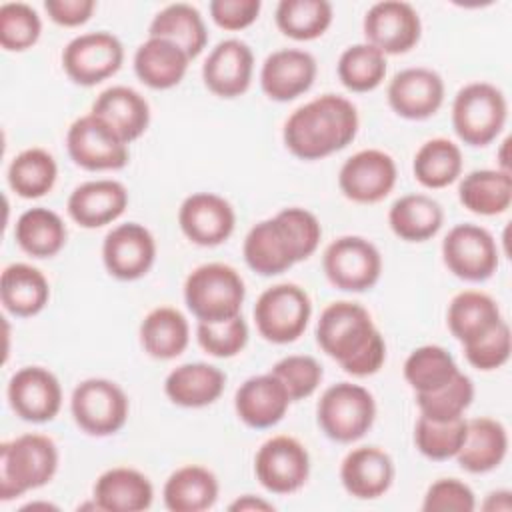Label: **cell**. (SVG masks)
<instances>
[{"instance_id": "6da1fadb", "label": "cell", "mask_w": 512, "mask_h": 512, "mask_svg": "<svg viewBox=\"0 0 512 512\" xmlns=\"http://www.w3.org/2000/svg\"><path fill=\"white\" fill-rule=\"evenodd\" d=\"M316 342L344 372L358 378L378 372L386 358L384 338L368 310L348 300L332 302L322 310L316 324Z\"/></svg>"}, {"instance_id": "7a4b0ae2", "label": "cell", "mask_w": 512, "mask_h": 512, "mask_svg": "<svg viewBox=\"0 0 512 512\" xmlns=\"http://www.w3.org/2000/svg\"><path fill=\"white\" fill-rule=\"evenodd\" d=\"M358 132L354 104L338 94H322L296 108L284 124V144L300 160H320L346 148Z\"/></svg>"}, {"instance_id": "3957f363", "label": "cell", "mask_w": 512, "mask_h": 512, "mask_svg": "<svg viewBox=\"0 0 512 512\" xmlns=\"http://www.w3.org/2000/svg\"><path fill=\"white\" fill-rule=\"evenodd\" d=\"M58 468V448L44 434H22L0 446V498L12 500L48 484Z\"/></svg>"}, {"instance_id": "277c9868", "label": "cell", "mask_w": 512, "mask_h": 512, "mask_svg": "<svg viewBox=\"0 0 512 512\" xmlns=\"http://www.w3.org/2000/svg\"><path fill=\"white\" fill-rule=\"evenodd\" d=\"M246 296L242 276L228 264L194 268L184 282V300L198 322H220L240 314Z\"/></svg>"}, {"instance_id": "5b68a950", "label": "cell", "mask_w": 512, "mask_h": 512, "mask_svg": "<svg viewBox=\"0 0 512 512\" xmlns=\"http://www.w3.org/2000/svg\"><path fill=\"white\" fill-rule=\"evenodd\" d=\"M322 432L340 444L360 440L374 424V396L360 384L338 382L324 390L316 408Z\"/></svg>"}, {"instance_id": "8992f818", "label": "cell", "mask_w": 512, "mask_h": 512, "mask_svg": "<svg viewBox=\"0 0 512 512\" xmlns=\"http://www.w3.org/2000/svg\"><path fill=\"white\" fill-rule=\"evenodd\" d=\"M508 104L504 94L488 82H472L458 90L452 104V126L468 146H486L502 132Z\"/></svg>"}, {"instance_id": "52a82bcc", "label": "cell", "mask_w": 512, "mask_h": 512, "mask_svg": "<svg viewBox=\"0 0 512 512\" xmlns=\"http://www.w3.org/2000/svg\"><path fill=\"white\" fill-rule=\"evenodd\" d=\"M312 314L304 288L284 282L264 290L254 304V322L260 336L274 344H288L302 336Z\"/></svg>"}, {"instance_id": "ba28073f", "label": "cell", "mask_w": 512, "mask_h": 512, "mask_svg": "<svg viewBox=\"0 0 512 512\" xmlns=\"http://www.w3.org/2000/svg\"><path fill=\"white\" fill-rule=\"evenodd\" d=\"M74 422L90 436L116 434L128 420V398L124 390L106 378L82 380L70 398Z\"/></svg>"}, {"instance_id": "9c48e42d", "label": "cell", "mask_w": 512, "mask_h": 512, "mask_svg": "<svg viewBox=\"0 0 512 512\" xmlns=\"http://www.w3.org/2000/svg\"><path fill=\"white\" fill-rule=\"evenodd\" d=\"M66 148L74 164L90 172L120 170L128 164V144L92 112L72 122Z\"/></svg>"}, {"instance_id": "30bf717a", "label": "cell", "mask_w": 512, "mask_h": 512, "mask_svg": "<svg viewBox=\"0 0 512 512\" xmlns=\"http://www.w3.org/2000/svg\"><path fill=\"white\" fill-rule=\"evenodd\" d=\"M322 266L326 278L338 290L364 292L378 282L382 274V256L366 238L342 236L326 248Z\"/></svg>"}, {"instance_id": "8fae6325", "label": "cell", "mask_w": 512, "mask_h": 512, "mask_svg": "<svg viewBox=\"0 0 512 512\" xmlns=\"http://www.w3.org/2000/svg\"><path fill=\"white\" fill-rule=\"evenodd\" d=\"M124 60L122 42L110 32H86L72 38L62 52V68L80 86H96L114 76Z\"/></svg>"}, {"instance_id": "7c38bea8", "label": "cell", "mask_w": 512, "mask_h": 512, "mask_svg": "<svg viewBox=\"0 0 512 512\" xmlns=\"http://www.w3.org/2000/svg\"><path fill=\"white\" fill-rule=\"evenodd\" d=\"M446 268L468 282H484L498 268L494 236L476 224H458L442 240Z\"/></svg>"}, {"instance_id": "4fadbf2b", "label": "cell", "mask_w": 512, "mask_h": 512, "mask_svg": "<svg viewBox=\"0 0 512 512\" xmlns=\"http://www.w3.org/2000/svg\"><path fill=\"white\" fill-rule=\"evenodd\" d=\"M258 482L274 494H292L300 490L310 474L308 450L292 436H274L266 440L254 458Z\"/></svg>"}, {"instance_id": "5bb4252c", "label": "cell", "mask_w": 512, "mask_h": 512, "mask_svg": "<svg viewBox=\"0 0 512 512\" xmlns=\"http://www.w3.org/2000/svg\"><path fill=\"white\" fill-rule=\"evenodd\" d=\"M396 162L382 150H360L352 154L338 172L342 194L358 204H374L384 200L396 184Z\"/></svg>"}, {"instance_id": "9a60e30c", "label": "cell", "mask_w": 512, "mask_h": 512, "mask_svg": "<svg viewBox=\"0 0 512 512\" xmlns=\"http://www.w3.org/2000/svg\"><path fill=\"white\" fill-rule=\"evenodd\" d=\"M366 42L386 54L412 50L422 34L418 12L408 2L384 0L374 4L364 16Z\"/></svg>"}, {"instance_id": "2e32d148", "label": "cell", "mask_w": 512, "mask_h": 512, "mask_svg": "<svg viewBox=\"0 0 512 512\" xmlns=\"http://www.w3.org/2000/svg\"><path fill=\"white\" fill-rule=\"evenodd\" d=\"M156 242L148 228L138 222H126L112 228L102 244L106 270L118 280H138L154 264Z\"/></svg>"}, {"instance_id": "e0dca14e", "label": "cell", "mask_w": 512, "mask_h": 512, "mask_svg": "<svg viewBox=\"0 0 512 512\" xmlns=\"http://www.w3.org/2000/svg\"><path fill=\"white\" fill-rule=\"evenodd\" d=\"M10 408L26 422H48L62 406L58 378L42 366L20 368L8 382Z\"/></svg>"}, {"instance_id": "ac0fdd59", "label": "cell", "mask_w": 512, "mask_h": 512, "mask_svg": "<svg viewBox=\"0 0 512 512\" xmlns=\"http://www.w3.org/2000/svg\"><path fill=\"white\" fill-rule=\"evenodd\" d=\"M178 224L190 242L198 246H218L234 232L236 214L230 202L222 196L196 192L182 202Z\"/></svg>"}, {"instance_id": "d6986e66", "label": "cell", "mask_w": 512, "mask_h": 512, "mask_svg": "<svg viewBox=\"0 0 512 512\" xmlns=\"http://www.w3.org/2000/svg\"><path fill=\"white\" fill-rule=\"evenodd\" d=\"M444 102V80L430 68H406L388 84L390 108L406 120H426Z\"/></svg>"}, {"instance_id": "ffe728a7", "label": "cell", "mask_w": 512, "mask_h": 512, "mask_svg": "<svg viewBox=\"0 0 512 512\" xmlns=\"http://www.w3.org/2000/svg\"><path fill=\"white\" fill-rule=\"evenodd\" d=\"M254 54L242 40L228 38L218 42L202 66L206 88L220 98L242 96L252 82Z\"/></svg>"}, {"instance_id": "44dd1931", "label": "cell", "mask_w": 512, "mask_h": 512, "mask_svg": "<svg viewBox=\"0 0 512 512\" xmlns=\"http://www.w3.org/2000/svg\"><path fill=\"white\" fill-rule=\"evenodd\" d=\"M244 260L254 272L276 276L300 262V254L284 222L274 216L250 228L244 238Z\"/></svg>"}, {"instance_id": "7402d4cb", "label": "cell", "mask_w": 512, "mask_h": 512, "mask_svg": "<svg viewBox=\"0 0 512 512\" xmlns=\"http://www.w3.org/2000/svg\"><path fill=\"white\" fill-rule=\"evenodd\" d=\"M316 78V60L310 52L282 48L272 52L260 70L262 92L276 102H288L310 90Z\"/></svg>"}, {"instance_id": "603a6c76", "label": "cell", "mask_w": 512, "mask_h": 512, "mask_svg": "<svg viewBox=\"0 0 512 512\" xmlns=\"http://www.w3.org/2000/svg\"><path fill=\"white\" fill-rule=\"evenodd\" d=\"M290 402L288 390L272 372L248 378L234 396L236 414L250 428H270L278 424Z\"/></svg>"}, {"instance_id": "cb8c5ba5", "label": "cell", "mask_w": 512, "mask_h": 512, "mask_svg": "<svg viewBox=\"0 0 512 512\" xmlns=\"http://www.w3.org/2000/svg\"><path fill=\"white\" fill-rule=\"evenodd\" d=\"M340 480L350 496L374 500L392 486L394 462L376 446H360L350 450L342 460Z\"/></svg>"}, {"instance_id": "d4e9b609", "label": "cell", "mask_w": 512, "mask_h": 512, "mask_svg": "<svg viewBox=\"0 0 512 512\" xmlns=\"http://www.w3.org/2000/svg\"><path fill=\"white\" fill-rule=\"evenodd\" d=\"M128 206V192L116 180H90L68 198V214L82 228H102L118 220Z\"/></svg>"}, {"instance_id": "484cf974", "label": "cell", "mask_w": 512, "mask_h": 512, "mask_svg": "<svg viewBox=\"0 0 512 512\" xmlns=\"http://www.w3.org/2000/svg\"><path fill=\"white\" fill-rule=\"evenodd\" d=\"M92 114L102 118L126 144L138 140L150 124L146 98L128 86H110L98 94Z\"/></svg>"}, {"instance_id": "4316f807", "label": "cell", "mask_w": 512, "mask_h": 512, "mask_svg": "<svg viewBox=\"0 0 512 512\" xmlns=\"http://www.w3.org/2000/svg\"><path fill=\"white\" fill-rule=\"evenodd\" d=\"M152 498L150 480L134 468H110L94 484V502L106 512H140L150 508Z\"/></svg>"}, {"instance_id": "83f0119b", "label": "cell", "mask_w": 512, "mask_h": 512, "mask_svg": "<svg viewBox=\"0 0 512 512\" xmlns=\"http://www.w3.org/2000/svg\"><path fill=\"white\" fill-rule=\"evenodd\" d=\"M508 452L506 428L494 418H472L466 422V438L454 456L466 472L484 474L502 464Z\"/></svg>"}, {"instance_id": "f1b7e54d", "label": "cell", "mask_w": 512, "mask_h": 512, "mask_svg": "<svg viewBox=\"0 0 512 512\" xmlns=\"http://www.w3.org/2000/svg\"><path fill=\"white\" fill-rule=\"evenodd\" d=\"M226 386V374L206 362H188L174 368L164 382L166 396L184 408H202L216 402Z\"/></svg>"}, {"instance_id": "f546056e", "label": "cell", "mask_w": 512, "mask_h": 512, "mask_svg": "<svg viewBox=\"0 0 512 512\" xmlns=\"http://www.w3.org/2000/svg\"><path fill=\"white\" fill-rule=\"evenodd\" d=\"M188 54L170 40L150 38L142 42L134 54V72L146 86L168 90L184 78L188 70Z\"/></svg>"}, {"instance_id": "4dcf8cb0", "label": "cell", "mask_w": 512, "mask_h": 512, "mask_svg": "<svg viewBox=\"0 0 512 512\" xmlns=\"http://www.w3.org/2000/svg\"><path fill=\"white\" fill-rule=\"evenodd\" d=\"M0 298L10 314L28 318L44 310L50 298V286L38 268L16 262L6 266L2 272Z\"/></svg>"}, {"instance_id": "1f68e13d", "label": "cell", "mask_w": 512, "mask_h": 512, "mask_svg": "<svg viewBox=\"0 0 512 512\" xmlns=\"http://www.w3.org/2000/svg\"><path fill=\"white\" fill-rule=\"evenodd\" d=\"M190 340V326L182 312L170 306L150 310L140 324V344L156 360L180 356Z\"/></svg>"}, {"instance_id": "d6a6232c", "label": "cell", "mask_w": 512, "mask_h": 512, "mask_svg": "<svg viewBox=\"0 0 512 512\" xmlns=\"http://www.w3.org/2000/svg\"><path fill=\"white\" fill-rule=\"evenodd\" d=\"M164 504L172 512H202L218 498V480L204 466H182L172 472L162 490Z\"/></svg>"}, {"instance_id": "836d02e7", "label": "cell", "mask_w": 512, "mask_h": 512, "mask_svg": "<svg viewBox=\"0 0 512 512\" xmlns=\"http://www.w3.org/2000/svg\"><path fill=\"white\" fill-rule=\"evenodd\" d=\"M148 36L174 42L188 54L190 60L200 56L208 42L206 24L200 12L186 2H176L162 8L150 22Z\"/></svg>"}, {"instance_id": "e575fe53", "label": "cell", "mask_w": 512, "mask_h": 512, "mask_svg": "<svg viewBox=\"0 0 512 512\" xmlns=\"http://www.w3.org/2000/svg\"><path fill=\"white\" fill-rule=\"evenodd\" d=\"M446 320L452 336L462 344H468L492 330L504 318L492 296L478 290H464L448 304Z\"/></svg>"}, {"instance_id": "d590c367", "label": "cell", "mask_w": 512, "mask_h": 512, "mask_svg": "<svg viewBox=\"0 0 512 512\" xmlns=\"http://www.w3.org/2000/svg\"><path fill=\"white\" fill-rule=\"evenodd\" d=\"M444 222L442 206L426 194L400 196L388 212L392 232L406 242H424L438 234Z\"/></svg>"}, {"instance_id": "8d00e7d4", "label": "cell", "mask_w": 512, "mask_h": 512, "mask_svg": "<svg viewBox=\"0 0 512 512\" xmlns=\"http://www.w3.org/2000/svg\"><path fill=\"white\" fill-rule=\"evenodd\" d=\"M462 206L480 216H496L510 208L512 176L506 170H474L458 186Z\"/></svg>"}, {"instance_id": "74e56055", "label": "cell", "mask_w": 512, "mask_h": 512, "mask_svg": "<svg viewBox=\"0 0 512 512\" xmlns=\"http://www.w3.org/2000/svg\"><path fill=\"white\" fill-rule=\"evenodd\" d=\"M14 238L26 254L34 258H50L64 248L66 226L56 212L36 206L20 214L14 226Z\"/></svg>"}, {"instance_id": "f35d334b", "label": "cell", "mask_w": 512, "mask_h": 512, "mask_svg": "<svg viewBox=\"0 0 512 512\" xmlns=\"http://www.w3.org/2000/svg\"><path fill=\"white\" fill-rule=\"evenodd\" d=\"M412 170L422 186L446 188L462 172V152L448 138L426 140L414 156Z\"/></svg>"}, {"instance_id": "ab89813d", "label": "cell", "mask_w": 512, "mask_h": 512, "mask_svg": "<svg viewBox=\"0 0 512 512\" xmlns=\"http://www.w3.org/2000/svg\"><path fill=\"white\" fill-rule=\"evenodd\" d=\"M56 176V160L42 148L22 150L8 166L10 188L28 200L48 194L56 184Z\"/></svg>"}, {"instance_id": "60d3db41", "label": "cell", "mask_w": 512, "mask_h": 512, "mask_svg": "<svg viewBox=\"0 0 512 512\" xmlns=\"http://www.w3.org/2000/svg\"><path fill=\"white\" fill-rule=\"evenodd\" d=\"M332 4L328 0H280L276 6V26L294 40H314L332 24Z\"/></svg>"}, {"instance_id": "b9f144b4", "label": "cell", "mask_w": 512, "mask_h": 512, "mask_svg": "<svg viewBox=\"0 0 512 512\" xmlns=\"http://www.w3.org/2000/svg\"><path fill=\"white\" fill-rule=\"evenodd\" d=\"M458 366L448 350L426 344L410 352L404 362V378L418 392H432L454 378Z\"/></svg>"}, {"instance_id": "7bdbcfd3", "label": "cell", "mask_w": 512, "mask_h": 512, "mask_svg": "<svg viewBox=\"0 0 512 512\" xmlns=\"http://www.w3.org/2000/svg\"><path fill=\"white\" fill-rule=\"evenodd\" d=\"M386 76V56L368 42L348 46L338 58V78L352 92H370Z\"/></svg>"}, {"instance_id": "ee69618b", "label": "cell", "mask_w": 512, "mask_h": 512, "mask_svg": "<svg viewBox=\"0 0 512 512\" xmlns=\"http://www.w3.org/2000/svg\"><path fill=\"white\" fill-rule=\"evenodd\" d=\"M466 418L432 420L420 414L414 428L416 448L430 460H448L458 454L466 438Z\"/></svg>"}, {"instance_id": "f6af8a7d", "label": "cell", "mask_w": 512, "mask_h": 512, "mask_svg": "<svg viewBox=\"0 0 512 512\" xmlns=\"http://www.w3.org/2000/svg\"><path fill=\"white\" fill-rule=\"evenodd\" d=\"M474 400V384L460 370L444 386L432 392H418L416 404L420 414L432 420H454L464 416Z\"/></svg>"}, {"instance_id": "bcb514c9", "label": "cell", "mask_w": 512, "mask_h": 512, "mask_svg": "<svg viewBox=\"0 0 512 512\" xmlns=\"http://www.w3.org/2000/svg\"><path fill=\"white\" fill-rule=\"evenodd\" d=\"M42 32L38 12L24 2H8L0 8V44L8 52L32 48Z\"/></svg>"}, {"instance_id": "7dc6e473", "label": "cell", "mask_w": 512, "mask_h": 512, "mask_svg": "<svg viewBox=\"0 0 512 512\" xmlns=\"http://www.w3.org/2000/svg\"><path fill=\"white\" fill-rule=\"evenodd\" d=\"M198 344L216 358H232L244 350L248 342V326L238 314L220 322H198Z\"/></svg>"}, {"instance_id": "c3c4849f", "label": "cell", "mask_w": 512, "mask_h": 512, "mask_svg": "<svg viewBox=\"0 0 512 512\" xmlns=\"http://www.w3.org/2000/svg\"><path fill=\"white\" fill-rule=\"evenodd\" d=\"M270 372L284 384L292 402L312 396L324 376L318 360L304 354H292L278 360Z\"/></svg>"}, {"instance_id": "681fc988", "label": "cell", "mask_w": 512, "mask_h": 512, "mask_svg": "<svg viewBox=\"0 0 512 512\" xmlns=\"http://www.w3.org/2000/svg\"><path fill=\"white\" fill-rule=\"evenodd\" d=\"M466 360L478 370H496L510 358V328L506 320H500L492 330L480 338L462 344Z\"/></svg>"}, {"instance_id": "f907efd6", "label": "cell", "mask_w": 512, "mask_h": 512, "mask_svg": "<svg viewBox=\"0 0 512 512\" xmlns=\"http://www.w3.org/2000/svg\"><path fill=\"white\" fill-rule=\"evenodd\" d=\"M476 508L474 492L468 484L456 478L436 480L424 496L422 510L426 512H472Z\"/></svg>"}, {"instance_id": "816d5d0a", "label": "cell", "mask_w": 512, "mask_h": 512, "mask_svg": "<svg viewBox=\"0 0 512 512\" xmlns=\"http://www.w3.org/2000/svg\"><path fill=\"white\" fill-rule=\"evenodd\" d=\"M284 226L288 228L296 248H298V254H300V260H306L310 258L318 244H320V236H322V228H320V222L318 218L304 210V208H298V206H292V208H284L276 214Z\"/></svg>"}, {"instance_id": "f5cc1de1", "label": "cell", "mask_w": 512, "mask_h": 512, "mask_svg": "<svg viewBox=\"0 0 512 512\" xmlns=\"http://www.w3.org/2000/svg\"><path fill=\"white\" fill-rule=\"evenodd\" d=\"M260 8V0H212L210 16L216 26L234 32L254 24L260 14Z\"/></svg>"}, {"instance_id": "db71d44e", "label": "cell", "mask_w": 512, "mask_h": 512, "mask_svg": "<svg viewBox=\"0 0 512 512\" xmlns=\"http://www.w3.org/2000/svg\"><path fill=\"white\" fill-rule=\"evenodd\" d=\"M94 8H96L94 0H46L44 2V10L48 12L50 20L66 28H74L88 22Z\"/></svg>"}, {"instance_id": "11a10c76", "label": "cell", "mask_w": 512, "mask_h": 512, "mask_svg": "<svg viewBox=\"0 0 512 512\" xmlns=\"http://www.w3.org/2000/svg\"><path fill=\"white\" fill-rule=\"evenodd\" d=\"M512 494L508 490H498V492H490L482 504L484 510L488 512H508L512 508Z\"/></svg>"}, {"instance_id": "9f6ffc18", "label": "cell", "mask_w": 512, "mask_h": 512, "mask_svg": "<svg viewBox=\"0 0 512 512\" xmlns=\"http://www.w3.org/2000/svg\"><path fill=\"white\" fill-rule=\"evenodd\" d=\"M230 510L232 512H244V510H274L272 502H266L262 498H256L252 494H244L240 496L238 500H234L230 504Z\"/></svg>"}]
</instances>
